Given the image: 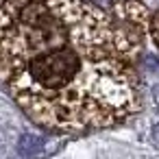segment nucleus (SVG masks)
I'll list each match as a JSON object with an SVG mask.
<instances>
[{"label": "nucleus", "instance_id": "20e7f679", "mask_svg": "<svg viewBox=\"0 0 159 159\" xmlns=\"http://www.w3.org/2000/svg\"><path fill=\"white\" fill-rule=\"evenodd\" d=\"M150 144H152L155 148H159V122L150 129Z\"/></svg>", "mask_w": 159, "mask_h": 159}, {"label": "nucleus", "instance_id": "f257e3e1", "mask_svg": "<svg viewBox=\"0 0 159 159\" xmlns=\"http://www.w3.org/2000/svg\"><path fill=\"white\" fill-rule=\"evenodd\" d=\"M63 5L59 0H20L0 37V81L33 120L48 129L102 126L92 107L96 100L81 89L107 83L129 89L126 68L113 61L105 63L107 52L87 50V35L81 39L66 35ZM100 100L111 109L102 96ZM96 109L111 124L98 105ZM116 118L120 116L116 113Z\"/></svg>", "mask_w": 159, "mask_h": 159}, {"label": "nucleus", "instance_id": "39448f33", "mask_svg": "<svg viewBox=\"0 0 159 159\" xmlns=\"http://www.w3.org/2000/svg\"><path fill=\"white\" fill-rule=\"evenodd\" d=\"M152 35H155V42L159 44V16H155L152 20Z\"/></svg>", "mask_w": 159, "mask_h": 159}, {"label": "nucleus", "instance_id": "423d86ee", "mask_svg": "<svg viewBox=\"0 0 159 159\" xmlns=\"http://www.w3.org/2000/svg\"><path fill=\"white\" fill-rule=\"evenodd\" d=\"M152 98H155V102L159 105V83H157V85L152 87Z\"/></svg>", "mask_w": 159, "mask_h": 159}, {"label": "nucleus", "instance_id": "7ed1b4c3", "mask_svg": "<svg viewBox=\"0 0 159 159\" xmlns=\"http://www.w3.org/2000/svg\"><path fill=\"white\" fill-rule=\"evenodd\" d=\"M20 5V0H0V37L7 31L9 22L13 20V13Z\"/></svg>", "mask_w": 159, "mask_h": 159}, {"label": "nucleus", "instance_id": "f03ea898", "mask_svg": "<svg viewBox=\"0 0 159 159\" xmlns=\"http://www.w3.org/2000/svg\"><path fill=\"white\" fill-rule=\"evenodd\" d=\"M63 146V139H57V137H37V135H22L18 148L24 157H31V159H39V157H50L55 155L59 148Z\"/></svg>", "mask_w": 159, "mask_h": 159}]
</instances>
